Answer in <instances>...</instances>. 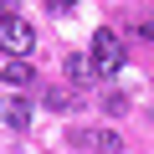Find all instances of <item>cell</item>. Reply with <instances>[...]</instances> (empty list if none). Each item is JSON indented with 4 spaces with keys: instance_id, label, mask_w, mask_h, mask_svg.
<instances>
[{
    "instance_id": "cell-1",
    "label": "cell",
    "mask_w": 154,
    "mask_h": 154,
    "mask_svg": "<svg viewBox=\"0 0 154 154\" xmlns=\"http://www.w3.org/2000/svg\"><path fill=\"white\" fill-rule=\"evenodd\" d=\"M88 62H93V72L98 77H108V72H118L123 67V41H118V31H98L93 36V46H88Z\"/></svg>"
},
{
    "instance_id": "cell-8",
    "label": "cell",
    "mask_w": 154,
    "mask_h": 154,
    "mask_svg": "<svg viewBox=\"0 0 154 154\" xmlns=\"http://www.w3.org/2000/svg\"><path fill=\"white\" fill-rule=\"evenodd\" d=\"M103 103H108V113H123V108H128V98H123V93H108Z\"/></svg>"
},
{
    "instance_id": "cell-5",
    "label": "cell",
    "mask_w": 154,
    "mask_h": 154,
    "mask_svg": "<svg viewBox=\"0 0 154 154\" xmlns=\"http://www.w3.org/2000/svg\"><path fill=\"white\" fill-rule=\"evenodd\" d=\"M0 77H5V88H31V82H36V67H31L26 57H11Z\"/></svg>"
},
{
    "instance_id": "cell-10",
    "label": "cell",
    "mask_w": 154,
    "mask_h": 154,
    "mask_svg": "<svg viewBox=\"0 0 154 154\" xmlns=\"http://www.w3.org/2000/svg\"><path fill=\"white\" fill-rule=\"evenodd\" d=\"M139 36H149V41H154V16H144V21H139Z\"/></svg>"
},
{
    "instance_id": "cell-9",
    "label": "cell",
    "mask_w": 154,
    "mask_h": 154,
    "mask_svg": "<svg viewBox=\"0 0 154 154\" xmlns=\"http://www.w3.org/2000/svg\"><path fill=\"white\" fill-rule=\"evenodd\" d=\"M46 5H51V11H57V16H67V11H72V5H77V0H46Z\"/></svg>"
},
{
    "instance_id": "cell-6",
    "label": "cell",
    "mask_w": 154,
    "mask_h": 154,
    "mask_svg": "<svg viewBox=\"0 0 154 154\" xmlns=\"http://www.w3.org/2000/svg\"><path fill=\"white\" fill-rule=\"evenodd\" d=\"M41 103H46L51 113H72V108H77V93H72V88H46Z\"/></svg>"
},
{
    "instance_id": "cell-7",
    "label": "cell",
    "mask_w": 154,
    "mask_h": 154,
    "mask_svg": "<svg viewBox=\"0 0 154 154\" xmlns=\"http://www.w3.org/2000/svg\"><path fill=\"white\" fill-rule=\"evenodd\" d=\"M67 77H72V82H93L98 72H93V62H88L82 51H72V57H67Z\"/></svg>"
},
{
    "instance_id": "cell-3",
    "label": "cell",
    "mask_w": 154,
    "mask_h": 154,
    "mask_svg": "<svg viewBox=\"0 0 154 154\" xmlns=\"http://www.w3.org/2000/svg\"><path fill=\"white\" fill-rule=\"evenodd\" d=\"M72 144H82V149H103V154H118V149H123V139L108 134V128H103V134H98V128H77Z\"/></svg>"
},
{
    "instance_id": "cell-2",
    "label": "cell",
    "mask_w": 154,
    "mask_h": 154,
    "mask_svg": "<svg viewBox=\"0 0 154 154\" xmlns=\"http://www.w3.org/2000/svg\"><path fill=\"white\" fill-rule=\"evenodd\" d=\"M36 46V26L21 21V16H5L0 21V51H11V57H26Z\"/></svg>"
},
{
    "instance_id": "cell-4",
    "label": "cell",
    "mask_w": 154,
    "mask_h": 154,
    "mask_svg": "<svg viewBox=\"0 0 154 154\" xmlns=\"http://www.w3.org/2000/svg\"><path fill=\"white\" fill-rule=\"evenodd\" d=\"M0 118H5L16 134H26V128H31V103H26V98H5V103H0Z\"/></svg>"
},
{
    "instance_id": "cell-11",
    "label": "cell",
    "mask_w": 154,
    "mask_h": 154,
    "mask_svg": "<svg viewBox=\"0 0 154 154\" xmlns=\"http://www.w3.org/2000/svg\"><path fill=\"white\" fill-rule=\"evenodd\" d=\"M5 16H16V0H0V21H5Z\"/></svg>"
}]
</instances>
